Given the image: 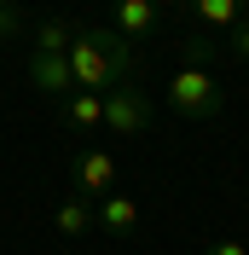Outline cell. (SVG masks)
I'll list each match as a JSON object with an SVG mask.
<instances>
[{"label": "cell", "instance_id": "cell-1", "mask_svg": "<svg viewBox=\"0 0 249 255\" xmlns=\"http://www.w3.org/2000/svg\"><path fill=\"white\" fill-rule=\"evenodd\" d=\"M64 58H70L76 87H87V93H110V87L133 81V70H139V47L127 35H116L110 23H76Z\"/></svg>", "mask_w": 249, "mask_h": 255}, {"label": "cell", "instance_id": "cell-2", "mask_svg": "<svg viewBox=\"0 0 249 255\" xmlns=\"http://www.w3.org/2000/svg\"><path fill=\"white\" fill-rule=\"evenodd\" d=\"M168 111L186 116V122H209V116L226 111V93H220V81L203 64H180L168 76Z\"/></svg>", "mask_w": 249, "mask_h": 255}, {"label": "cell", "instance_id": "cell-3", "mask_svg": "<svg viewBox=\"0 0 249 255\" xmlns=\"http://www.w3.org/2000/svg\"><path fill=\"white\" fill-rule=\"evenodd\" d=\"M151 116H156V105L133 87V81H122V87H110V93H105V128H110V133H122V139L145 133Z\"/></svg>", "mask_w": 249, "mask_h": 255}, {"label": "cell", "instance_id": "cell-4", "mask_svg": "<svg viewBox=\"0 0 249 255\" xmlns=\"http://www.w3.org/2000/svg\"><path fill=\"white\" fill-rule=\"evenodd\" d=\"M76 191L87 197V203H99V197H110V191H116V157H110L105 145L76 151Z\"/></svg>", "mask_w": 249, "mask_h": 255}, {"label": "cell", "instance_id": "cell-5", "mask_svg": "<svg viewBox=\"0 0 249 255\" xmlns=\"http://www.w3.org/2000/svg\"><path fill=\"white\" fill-rule=\"evenodd\" d=\"M29 87L35 93H47V99H70L76 93V76H70V58L64 52H29Z\"/></svg>", "mask_w": 249, "mask_h": 255}, {"label": "cell", "instance_id": "cell-6", "mask_svg": "<svg viewBox=\"0 0 249 255\" xmlns=\"http://www.w3.org/2000/svg\"><path fill=\"white\" fill-rule=\"evenodd\" d=\"M156 17H162V0H116L110 6V29L127 35V41H145L156 29Z\"/></svg>", "mask_w": 249, "mask_h": 255}, {"label": "cell", "instance_id": "cell-7", "mask_svg": "<svg viewBox=\"0 0 249 255\" xmlns=\"http://www.w3.org/2000/svg\"><path fill=\"white\" fill-rule=\"evenodd\" d=\"M180 6L197 17L203 29H226V35H232L238 23L249 17V0H180Z\"/></svg>", "mask_w": 249, "mask_h": 255}, {"label": "cell", "instance_id": "cell-8", "mask_svg": "<svg viewBox=\"0 0 249 255\" xmlns=\"http://www.w3.org/2000/svg\"><path fill=\"white\" fill-rule=\"evenodd\" d=\"M93 226H105L110 238H122V232L139 226V203L122 197V191H110V197H99V203H93Z\"/></svg>", "mask_w": 249, "mask_h": 255}, {"label": "cell", "instance_id": "cell-9", "mask_svg": "<svg viewBox=\"0 0 249 255\" xmlns=\"http://www.w3.org/2000/svg\"><path fill=\"white\" fill-rule=\"evenodd\" d=\"M58 116H64V128H105V93L76 87L70 99H58Z\"/></svg>", "mask_w": 249, "mask_h": 255}, {"label": "cell", "instance_id": "cell-10", "mask_svg": "<svg viewBox=\"0 0 249 255\" xmlns=\"http://www.w3.org/2000/svg\"><path fill=\"white\" fill-rule=\"evenodd\" d=\"M35 52H70V35H76V17H35L29 23Z\"/></svg>", "mask_w": 249, "mask_h": 255}, {"label": "cell", "instance_id": "cell-11", "mask_svg": "<svg viewBox=\"0 0 249 255\" xmlns=\"http://www.w3.org/2000/svg\"><path fill=\"white\" fill-rule=\"evenodd\" d=\"M52 226H58L64 238H81V232H93V203L87 197H64L58 215H52Z\"/></svg>", "mask_w": 249, "mask_h": 255}, {"label": "cell", "instance_id": "cell-12", "mask_svg": "<svg viewBox=\"0 0 249 255\" xmlns=\"http://www.w3.org/2000/svg\"><path fill=\"white\" fill-rule=\"evenodd\" d=\"M29 23H35V17H29V12H23V6H17V0H12V6L0 12V41H17V35L29 29Z\"/></svg>", "mask_w": 249, "mask_h": 255}, {"label": "cell", "instance_id": "cell-13", "mask_svg": "<svg viewBox=\"0 0 249 255\" xmlns=\"http://www.w3.org/2000/svg\"><path fill=\"white\" fill-rule=\"evenodd\" d=\"M232 52H238V58L249 64V17H244V23H238V29H232Z\"/></svg>", "mask_w": 249, "mask_h": 255}, {"label": "cell", "instance_id": "cell-14", "mask_svg": "<svg viewBox=\"0 0 249 255\" xmlns=\"http://www.w3.org/2000/svg\"><path fill=\"white\" fill-rule=\"evenodd\" d=\"M209 255H249V250H244V244H238V238H220V244H215V250H209Z\"/></svg>", "mask_w": 249, "mask_h": 255}, {"label": "cell", "instance_id": "cell-15", "mask_svg": "<svg viewBox=\"0 0 249 255\" xmlns=\"http://www.w3.org/2000/svg\"><path fill=\"white\" fill-rule=\"evenodd\" d=\"M6 6H12V0H0V12H6Z\"/></svg>", "mask_w": 249, "mask_h": 255}]
</instances>
